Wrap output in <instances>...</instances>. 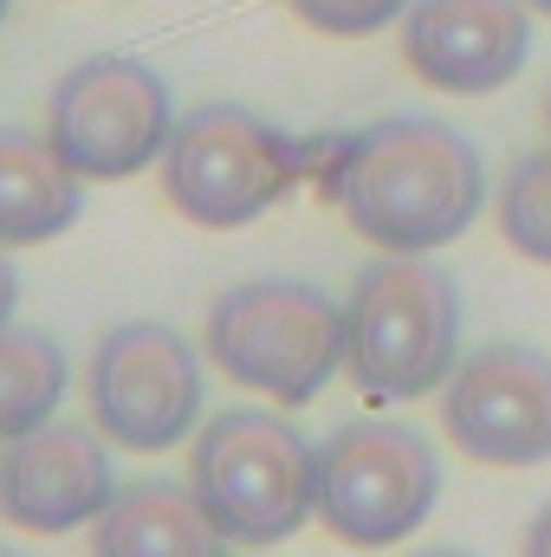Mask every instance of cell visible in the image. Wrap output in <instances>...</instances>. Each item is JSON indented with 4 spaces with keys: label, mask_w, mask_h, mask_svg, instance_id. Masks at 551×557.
<instances>
[{
    "label": "cell",
    "mask_w": 551,
    "mask_h": 557,
    "mask_svg": "<svg viewBox=\"0 0 551 557\" xmlns=\"http://www.w3.org/2000/svg\"><path fill=\"white\" fill-rule=\"evenodd\" d=\"M338 208L377 253H441L487 208L480 149L441 117H377L338 149Z\"/></svg>",
    "instance_id": "1"
},
{
    "label": "cell",
    "mask_w": 551,
    "mask_h": 557,
    "mask_svg": "<svg viewBox=\"0 0 551 557\" xmlns=\"http://www.w3.org/2000/svg\"><path fill=\"white\" fill-rule=\"evenodd\" d=\"M461 363V285L428 253H377L344 292V370L370 403H421Z\"/></svg>",
    "instance_id": "2"
},
{
    "label": "cell",
    "mask_w": 551,
    "mask_h": 557,
    "mask_svg": "<svg viewBox=\"0 0 551 557\" xmlns=\"http://www.w3.org/2000/svg\"><path fill=\"white\" fill-rule=\"evenodd\" d=\"M188 486L234 545L273 552L318 519V447L285 409H221L188 441Z\"/></svg>",
    "instance_id": "3"
},
{
    "label": "cell",
    "mask_w": 551,
    "mask_h": 557,
    "mask_svg": "<svg viewBox=\"0 0 551 557\" xmlns=\"http://www.w3.org/2000/svg\"><path fill=\"white\" fill-rule=\"evenodd\" d=\"M208 357L273 409H305L344 370V305L311 278H241L208 305Z\"/></svg>",
    "instance_id": "4"
},
{
    "label": "cell",
    "mask_w": 551,
    "mask_h": 557,
    "mask_svg": "<svg viewBox=\"0 0 551 557\" xmlns=\"http://www.w3.org/2000/svg\"><path fill=\"white\" fill-rule=\"evenodd\" d=\"M441 506V454L396 416L338 421L318 441V525L351 552H390Z\"/></svg>",
    "instance_id": "5"
},
{
    "label": "cell",
    "mask_w": 551,
    "mask_h": 557,
    "mask_svg": "<svg viewBox=\"0 0 551 557\" xmlns=\"http://www.w3.org/2000/svg\"><path fill=\"white\" fill-rule=\"evenodd\" d=\"M156 175L182 221L228 234L285 201V188L305 175V143L247 104H195L188 117H175Z\"/></svg>",
    "instance_id": "6"
},
{
    "label": "cell",
    "mask_w": 551,
    "mask_h": 557,
    "mask_svg": "<svg viewBox=\"0 0 551 557\" xmlns=\"http://www.w3.org/2000/svg\"><path fill=\"white\" fill-rule=\"evenodd\" d=\"M201 357L162 318L111 324L85 357V421L124 454H169L201 428Z\"/></svg>",
    "instance_id": "7"
},
{
    "label": "cell",
    "mask_w": 551,
    "mask_h": 557,
    "mask_svg": "<svg viewBox=\"0 0 551 557\" xmlns=\"http://www.w3.org/2000/svg\"><path fill=\"white\" fill-rule=\"evenodd\" d=\"M46 137L85 182H131L156 169L175 137V91L149 59L91 52L52 85Z\"/></svg>",
    "instance_id": "8"
},
{
    "label": "cell",
    "mask_w": 551,
    "mask_h": 557,
    "mask_svg": "<svg viewBox=\"0 0 551 557\" xmlns=\"http://www.w3.org/2000/svg\"><path fill=\"white\" fill-rule=\"evenodd\" d=\"M441 428L480 467L551 460V357L539 344H480L441 383Z\"/></svg>",
    "instance_id": "9"
},
{
    "label": "cell",
    "mask_w": 551,
    "mask_h": 557,
    "mask_svg": "<svg viewBox=\"0 0 551 557\" xmlns=\"http://www.w3.org/2000/svg\"><path fill=\"white\" fill-rule=\"evenodd\" d=\"M403 65L441 98H487L519 78L532 59V7L526 0H409Z\"/></svg>",
    "instance_id": "10"
},
{
    "label": "cell",
    "mask_w": 551,
    "mask_h": 557,
    "mask_svg": "<svg viewBox=\"0 0 551 557\" xmlns=\"http://www.w3.org/2000/svg\"><path fill=\"white\" fill-rule=\"evenodd\" d=\"M118 499V467H111V441L91 421H46L20 441H7L0 454V512L20 532L59 539L91 525L105 506Z\"/></svg>",
    "instance_id": "11"
},
{
    "label": "cell",
    "mask_w": 551,
    "mask_h": 557,
    "mask_svg": "<svg viewBox=\"0 0 551 557\" xmlns=\"http://www.w3.org/2000/svg\"><path fill=\"white\" fill-rule=\"evenodd\" d=\"M91 557H234L188 480H131L91 519Z\"/></svg>",
    "instance_id": "12"
},
{
    "label": "cell",
    "mask_w": 551,
    "mask_h": 557,
    "mask_svg": "<svg viewBox=\"0 0 551 557\" xmlns=\"http://www.w3.org/2000/svg\"><path fill=\"white\" fill-rule=\"evenodd\" d=\"M85 214V175L46 131H0V247H46Z\"/></svg>",
    "instance_id": "13"
},
{
    "label": "cell",
    "mask_w": 551,
    "mask_h": 557,
    "mask_svg": "<svg viewBox=\"0 0 551 557\" xmlns=\"http://www.w3.org/2000/svg\"><path fill=\"white\" fill-rule=\"evenodd\" d=\"M72 389V363L52 331L39 324H7L0 331V447L46 428Z\"/></svg>",
    "instance_id": "14"
},
{
    "label": "cell",
    "mask_w": 551,
    "mask_h": 557,
    "mask_svg": "<svg viewBox=\"0 0 551 557\" xmlns=\"http://www.w3.org/2000/svg\"><path fill=\"white\" fill-rule=\"evenodd\" d=\"M493 221L519 260L551 267V143L506 162V175L493 188Z\"/></svg>",
    "instance_id": "15"
},
{
    "label": "cell",
    "mask_w": 551,
    "mask_h": 557,
    "mask_svg": "<svg viewBox=\"0 0 551 557\" xmlns=\"http://www.w3.org/2000/svg\"><path fill=\"white\" fill-rule=\"evenodd\" d=\"M285 7L325 39H370V33H383L390 20L409 13V0H285Z\"/></svg>",
    "instance_id": "16"
},
{
    "label": "cell",
    "mask_w": 551,
    "mask_h": 557,
    "mask_svg": "<svg viewBox=\"0 0 551 557\" xmlns=\"http://www.w3.org/2000/svg\"><path fill=\"white\" fill-rule=\"evenodd\" d=\"M519 557H551V499L532 512V525H526V545H519Z\"/></svg>",
    "instance_id": "17"
},
{
    "label": "cell",
    "mask_w": 551,
    "mask_h": 557,
    "mask_svg": "<svg viewBox=\"0 0 551 557\" xmlns=\"http://www.w3.org/2000/svg\"><path fill=\"white\" fill-rule=\"evenodd\" d=\"M13 311H20V273H13V260H7V247H0V331L13 324Z\"/></svg>",
    "instance_id": "18"
},
{
    "label": "cell",
    "mask_w": 551,
    "mask_h": 557,
    "mask_svg": "<svg viewBox=\"0 0 551 557\" xmlns=\"http://www.w3.org/2000/svg\"><path fill=\"white\" fill-rule=\"evenodd\" d=\"M409 557H474V552H461V545H428V552H409Z\"/></svg>",
    "instance_id": "19"
},
{
    "label": "cell",
    "mask_w": 551,
    "mask_h": 557,
    "mask_svg": "<svg viewBox=\"0 0 551 557\" xmlns=\"http://www.w3.org/2000/svg\"><path fill=\"white\" fill-rule=\"evenodd\" d=\"M526 7H532V13H546V20H551V0H526Z\"/></svg>",
    "instance_id": "20"
},
{
    "label": "cell",
    "mask_w": 551,
    "mask_h": 557,
    "mask_svg": "<svg viewBox=\"0 0 551 557\" xmlns=\"http://www.w3.org/2000/svg\"><path fill=\"white\" fill-rule=\"evenodd\" d=\"M546 137H551V91H546Z\"/></svg>",
    "instance_id": "21"
},
{
    "label": "cell",
    "mask_w": 551,
    "mask_h": 557,
    "mask_svg": "<svg viewBox=\"0 0 551 557\" xmlns=\"http://www.w3.org/2000/svg\"><path fill=\"white\" fill-rule=\"evenodd\" d=\"M7 7H13V0H0V20H7Z\"/></svg>",
    "instance_id": "22"
},
{
    "label": "cell",
    "mask_w": 551,
    "mask_h": 557,
    "mask_svg": "<svg viewBox=\"0 0 551 557\" xmlns=\"http://www.w3.org/2000/svg\"><path fill=\"white\" fill-rule=\"evenodd\" d=\"M0 557H20V552H7V545H0Z\"/></svg>",
    "instance_id": "23"
}]
</instances>
